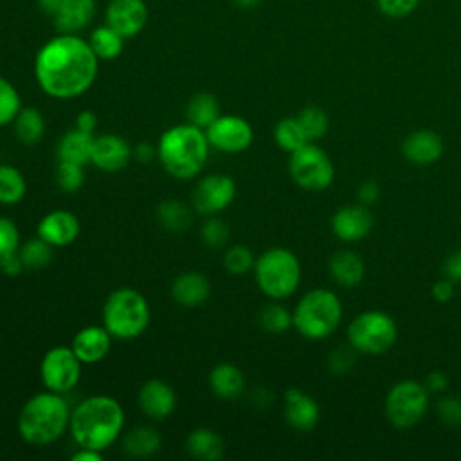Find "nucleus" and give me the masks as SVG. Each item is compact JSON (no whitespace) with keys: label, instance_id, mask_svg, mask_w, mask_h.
<instances>
[{"label":"nucleus","instance_id":"nucleus-1","mask_svg":"<svg viewBox=\"0 0 461 461\" xmlns=\"http://www.w3.org/2000/svg\"><path fill=\"white\" fill-rule=\"evenodd\" d=\"M99 58L88 40L61 34L45 41L34 58V76L40 88L54 99L83 95L95 81Z\"/></svg>","mask_w":461,"mask_h":461},{"label":"nucleus","instance_id":"nucleus-2","mask_svg":"<svg viewBox=\"0 0 461 461\" xmlns=\"http://www.w3.org/2000/svg\"><path fill=\"white\" fill-rule=\"evenodd\" d=\"M124 427L122 405L108 394H94L81 400L70 414V434L77 447L106 450L112 447Z\"/></svg>","mask_w":461,"mask_h":461},{"label":"nucleus","instance_id":"nucleus-3","mask_svg":"<svg viewBox=\"0 0 461 461\" xmlns=\"http://www.w3.org/2000/svg\"><path fill=\"white\" fill-rule=\"evenodd\" d=\"M209 139L205 130L185 122L167 128L157 142V158L166 173L178 180L194 178L209 157Z\"/></svg>","mask_w":461,"mask_h":461},{"label":"nucleus","instance_id":"nucleus-4","mask_svg":"<svg viewBox=\"0 0 461 461\" xmlns=\"http://www.w3.org/2000/svg\"><path fill=\"white\" fill-rule=\"evenodd\" d=\"M70 407L63 394L43 391L31 396L18 414V434L32 447L58 441L70 425Z\"/></svg>","mask_w":461,"mask_h":461},{"label":"nucleus","instance_id":"nucleus-5","mask_svg":"<svg viewBox=\"0 0 461 461\" xmlns=\"http://www.w3.org/2000/svg\"><path fill=\"white\" fill-rule=\"evenodd\" d=\"M151 319L146 297L135 288L113 290L103 306V326L113 339L131 340L144 333Z\"/></svg>","mask_w":461,"mask_h":461},{"label":"nucleus","instance_id":"nucleus-6","mask_svg":"<svg viewBox=\"0 0 461 461\" xmlns=\"http://www.w3.org/2000/svg\"><path fill=\"white\" fill-rule=\"evenodd\" d=\"M294 328L310 340L330 337L340 324L342 304L337 294L326 288L306 292L292 312Z\"/></svg>","mask_w":461,"mask_h":461},{"label":"nucleus","instance_id":"nucleus-7","mask_svg":"<svg viewBox=\"0 0 461 461\" xmlns=\"http://www.w3.org/2000/svg\"><path fill=\"white\" fill-rule=\"evenodd\" d=\"M254 276L259 290L267 297L279 301L297 290L301 283V263L292 250L272 247L256 258Z\"/></svg>","mask_w":461,"mask_h":461},{"label":"nucleus","instance_id":"nucleus-8","mask_svg":"<svg viewBox=\"0 0 461 461\" xmlns=\"http://www.w3.org/2000/svg\"><path fill=\"white\" fill-rule=\"evenodd\" d=\"M396 322L380 310L362 312L348 326L349 346L366 355L385 353L396 342Z\"/></svg>","mask_w":461,"mask_h":461},{"label":"nucleus","instance_id":"nucleus-9","mask_svg":"<svg viewBox=\"0 0 461 461\" xmlns=\"http://www.w3.org/2000/svg\"><path fill=\"white\" fill-rule=\"evenodd\" d=\"M429 409V389L416 380H400L385 396V416L398 429L416 425Z\"/></svg>","mask_w":461,"mask_h":461},{"label":"nucleus","instance_id":"nucleus-10","mask_svg":"<svg viewBox=\"0 0 461 461\" xmlns=\"http://www.w3.org/2000/svg\"><path fill=\"white\" fill-rule=\"evenodd\" d=\"M288 171L292 180L306 191H324L335 176V167L324 149L308 142L290 153Z\"/></svg>","mask_w":461,"mask_h":461},{"label":"nucleus","instance_id":"nucleus-11","mask_svg":"<svg viewBox=\"0 0 461 461\" xmlns=\"http://www.w3.org/2000/svg\"><path fill=\"white\" fill-rule=\"evenodd\" d=\"M81 369L83 362L76 357L70 346H54L41 358L40 376L45 389L67 394L79 384Z\"/></svg>","mask_w":461,"mask_h":461},{"label":"nucleus","instance_id":"nucleus-12","mask_svg":"<svg viewBox=\"0 0 461 461\" xmlns=\"http://www.w3.org/2000/svg\"><path fill=\"white\" fill-rule=\"evenodd\" d=\"M236 196V182L223 173L202 176L193 189V207L196 212L214 216L227 209Z\"/></svg>","mask_w":461,"mask_h":461},{"label":"nucleus","instance_id":"nucleus-13","mask_svg":"<svg viewBox=\"0 0 461 461\" xmlns=\"http://www.w3.org/2000/svg\"><path fill=\"white\" fill-rule=\"evenodd\" d=\"M211 148L225 153L245 151L254 139L250 122L234 113H220L218 119L205 130Z\"/></svg>","mask_w":461,"mask_h":461},{"label":"nucleus","instance_id":"nucleus-14","mask_svg":"<svg viewBox=\"0 0 461 461\" xmlns=\"http://www.w3.org/2000/svg\"><path fill=\"white\" fill-rule=\"evenodd\" d=\"M148 16L149 11L144 0H110L104 11V23L121 36L133 38L144 29Z\"/></svg>","mask_w":461,"mask_h":461},{"label":"nucleus","instance_id":"nucleus-15","mask_svg":"<svg viewBox=\"0 0 461 461\" xmlns=\"http://www.w3.org/2000/svg\"><path fill=\"white\" fill-rule=\"evenodd\" d=\"M131 155H133V149L130 148L126 139L115 133H104V135L94 137L90 162L101 171L117 173L128 166Z\"/></svg>","mask_w":461,"mask_h":461},{"label":"nucleus","instance_id":"nucleus-16","mask_svg":"<svg viewBox=\"0 0 461 461\" xmlns=\"http://www.w3.org/2000/svg\"><path fill=\"white\" fill-rule=\"evenodd\" d=\"M38 236L52 247H67L79 236V220L67 209H54L38 221Z\"/></svg>","mask_w":461,"mask_h":461},{"label":"nucleus","instance_id":"nucleus-17","mask_svg":"<svg viewBox=\"0 0 461 461\" xmlns=\"http://www.w3.org/2000/svg\"><path fill=\"white\" fill-rule=\"evenodd\" d=\"M373 227V214L371 211L362 205H346L340 207L331 216V230L342 241H358L369 234Z\"/></svg>","mask_w":461,"mask_h":461},{"label":"nucleus","instance_id":"nucleus-18","mask_svg":"<svg viewBox=\"0 0 461 461\" xmlns=\"http://www.w3.org/2000/svg\"><path fill=\"white\" fill-rule=\"evenodd\" d=\"M139 407L153 420H166L176 405V394L169 384L158 378H151L139 389Z\"/></svg>","mask_w":461,"mask_h":461},{"label":"nucleus","instance_id":"nucleus-19","mask_svg":"<svg viewBox=\"0 0 461 461\" xmlns=\"http://www.w3.org/2000/svg\"><path fill=\"white\" fill-rule=\"evenodd\" d=\"M285 418L292 429L308 432L319 421V405L303 389L288 387L285 391Z\"/></svg>","mask_w":461,"mask_h":461},{"label":"nucleus","instance_id":"nucleus-20","mask_svg":"<svg viewBox=\"0 0 461 461\" xmlns=\"http://www.w3.org/2000/svg\"><path fill=\"white\" fill-rule=\"evenodd\" d=\"M112 339L104 326H85L74 335L70 348L83 364H97L108 355Z\"/></svg>","mask_w":461,"mask_h":461},{"label":"nucleus","instance_id":"nucleus-21","mask_svg":"<svg viewBox=\"0 0 461 461\" xmlns=\"http://www.w3.org/2000/svg\"><path fill=\"white\" fill-rule=\"evenodd\" d=\"M402 151L411 164L429 166L439 160L443 153V140L432 130H414L403 139Z\"/></svg>","mask_w":461,"mask_h":461},{"label":"nucleus","instance_id":"nucleus-22","mask_svg":"<svg viewBox=\"0 0 461 461\" xmlns=\"http://www.w3.org/2000/svg\"><path fill=\"white\" fill-rule=\"evenodd\" d=\"M95 14V0H63L52 22L61 34H77L90 25Z\"/></svg>","mask_w":461,"mask_h":461},{"label":"nucleus","instance_id":"nucleus-23","mask_svg":"<svg viewBox=\"0 0 461 461\" xmlns=\"http://www.w3.org/2000/svg\"><path fill=\"white\" fill-rule=\"evenodd\" d=\"M211 295V283L202 272H184L171 285V297L185 308H196Z\"/></svg>","mask_w":461,"mask_h":461},{"label":"nucleus","instance_id":"nucleus-24","mask_svg":"<svg viewBox=\"0 0 461 461\" xmlns=\"http://www.w3.org/2000/svg\"><path fill=\"white\" fill-rule=\"evenodd\" d=\"M328 272L331 279L346 288L357 286L364 279V261L362 258L353 250H337L333 256H330L328 261Z\"/></svg>","mask_w":461,"mask_h":461},{"label":"nucleus","instance_id":"nucleus-25","mask_svg":"<svg viewBox=\"0 0 461 461\" xmlns=\"http://www.w3.org/2000/svg\"><path fill=\"white\" fill-rule=\"evenodd\" d=\"M209 387L218 398L232 400L243 393L245 376L234 364L220 362L209 373Z\"/></svg>","mask_w":461,"mask_h":461},{"label":"nucleus","instance_id":"nucleus-26","mask_svg":"<svg viewBox=\"0 0 461 461\" xmlns=\"http://www.w3.org/2000/svg\"><path fill=\"white\" fill-rule=\"evenodd\" d=\"M92 148H94V133H86L79 128L68 130L65 135H61L58 142V160L76 162V164H88L92 158Z\"/></svg>","mask_w":461,"mask_h":461},{"label":"nucleus","instance_id":"nucleus-27","mask_svg":"<svg viewBox=\"0 0 461 461\" xmlns=\"http://www.w3.org/2000/svg\"><path fill=\"white\" fill-rule=\"evenodd\" d=\"M185 448L191 457L200 461H216L223 456L221 438L207 427L191 430L185 439Z\"/></svg>","mask_w":461,"mask_h":461},{"label":"nucleus","instance_id":"nucleus-28","mask_svg":"<svg viewBox=\"0 0 461 461\" xmlns=\"http://www.w3.org/2000/svg\"><path fill=\"white\" fill-rule=\"evenodd\" d=\"M160 445V434L149 425L135 427L122 438V450L131 457H149L158 452Z\"/></svg>","mask_w":461,"mask_h":461},{"label":"nucleus","instance_id":"nucleus-29","mask_svg":"<svg viewBox=\"0 0 461 461\" xmlns=\"http://www.w3.org/2000/svg\"><path fill=\"white\" fill-rule=\"evenodd\" d=\"M220 115V103L214 94L211 92H198L194 94L185 108L187 122L207 130Z\"/></svg>","mask_w":461,"mask_h":461},{"label":"nucleus","instance_id":"nucleus-30","mask_svg":"<svg viewBox=\"0 0 461 461\" xmlns=\"http://www.w3.org/2000/svg\"><path fill=\"white\" fill-rule=\"evenodd\" d=\"M13 124H14L16 139L25 146L38 144L45 133V119L41 112L32 106H27V108L22 106Z\"/></svg>","mask_w":461,"mask_h":461},{"label":"nucleus","instance_id":"nucleus-31","mask_svg":"<svg viewBox=\"0 0 461 461\" xmlns=\"http://www.w3.org/2000/svg\"><path fill=\"white\" fill-rule=\"evenodd\" d=\"M124 36H121L115 29H112L108 23L104 25H99L95 27L92 32H90V38H88V43L94 50V54L101 59H115L122 49H124Z\"/></svg>","mask_w":461,"mask_h":461},{"label":"nucleus","instance_id":"nucleus-32","mask_svg":"<svg viewBox=\"0 0 461 461\" xmlns=\"http://www.w3.org/2000/svg\"><path fill=\"white\" fill-rule=\"evenodd\" d=\"M27 182L22 171L11 164H0V203L14 205L23 200Z\"/></svg>","mask_w":461,"mask_h":461},{"label":"nucleus","instance_id":"nucleus-33","mask_svg":"<svg viewBox=\"0 0 461 461\" xmlns=\"http://www.w3.org/2000/svg\"><path fill=\"white\" fill-rule=\"evenodd\" d=\"M274 139H276V144L288 153H294L310 142L297 117L281 119L274 128Z\"/></svg>","mask_w":461,"mask_h":461},{"label":"nucleus","instance_id":"nucleus-34","mask_svg":"<svg viewBox=\"0 0 461 461\" xmlns=\"http://www.w3.org/2000/svg\"><path fill=\"white\" fill-rule=\"evenodd\" d=\"M157 220L167 230H185L191 223V211L180 200H164L157 207Z\"/></svg>","mask_w":461,"mask_h":461},{"label":"nucleus","instance_id":"nucleus-35","mask_svg":"<svg viewBox=\"0 0 461 461\" xmlns=\"http://www.w3.org/2000/svg\"><path fill=\"white\" fill-rule=\"evenodd\" d=\"M52 249H54L52 245H49L45 240H41L38 236V238H32V240H27L25 243H22L18 256H20L23 268L36 270V268L47 267L52 261Z\"/></svg>","mask_w":461,"mask_h":461},{"label":"nucleus","instance_id":"nucleus-36","mask_svg":"<svg viewBox=\"0 0 461 461\" xmlns=\"http://www.w3.org/2000/svg\"><path fill=\"white\" fill-rule=\"evenodd\" d=\"M259 326L274 335L285 333L290 326H294L292 313L279 303H268L259 312Z\"/></svg>","mask_w":461,"mask_h":461},{"label":"nucleus","instance_id":"nucleus-37","mask_svg":"<svg viewBox=\"0 0 461 461\" xmlns=\"http://www.w3.org/2000/svg\"><path fill=\"white\" fill-rule=\"evenodd\" d=\"M295 117L301 122L310 142L324 137L330 128V117L321 106H306Z\"/></svg>","mask_w":461,"mask_h":461},{"label":"nucleus","instance_id":"nucleus-38","mask_svg":"<svg viewBox=\"0 0 461 461\" xmlns=\"http://www.w3.org/2000/svg\"><path fill=\"white\" fill-rule=\"evenodd\" d=\"M20 232L13 220L0 216V270L18 256Z\"/></svg>","mask_w":461,"mask_h":461},{"label":"nucleus","instance_id":"nucleus-39","mask_svg":"<svg viewBox=\"0 0 461 461\" xmlns=\"http://www.w3.org/2000/svg\"><path fill=\"white\" fill-rule=\"evenodd\" d=\"M22 110V97L16 86L0 76V126H5L14 121Z\"/></svg>","mask_w":461,"mask_h":461},{"label":"nucleus","instance_id":"nucleus-40","mask_svg":"<svg viewBox=\"0 0 461 461\" xmlns=\"http://www.w3.org/2000/svg\"><path fill=\"white\" fill-rule=\"evenodd\" d=\"M254 263H256V258L252 250L245 245H232L223 254V267L227 268V272L234 276L249 274L250 270H254Z\"/></svg>","mask_w":461,"mask_h":461},{"label":"nucleus","instance_id":"nucleus-41","mask_svg":"<svg viewBox=\"0 0 461 461\" xmlns=\"http://www.w3.org/2000/svg\"><path fill=\"white\" fill-rule=\"evenodd\" d=\"M56 182L61 191L65 193H76L83 187L85 182V173L83 166L76 162H67V160H58V169H56Z\"/></svg>","mask_w":461,"mask_h":461},{"label":"nucleus","instance_id":"nucleus-42","mask_svg":"<svg viewBox=\"0 0 461 461\" xmlns=\"http://www.w3.org/2000/svg\"><path fill=\"white\" fill-rule=\"evenodd\" d=\"M200 234H202V241H203L207 247H211V249H220V247L227 245L230 232H229V225H227L223 220H220V218H216V216H211V218L203 223Z\"/></svg>","mask_w":461,"mask_h":461},{"label":"nucleus","instance_id":"nucleus-43","mask_svg":"<svg viewBox=\"0 0 461 461\" xmlns=\"http://www.w3.org/2000/svg\"><path fill=\"white\" fill-rule=\"evenodd\" d=\"M438 418L450 427H461V400L456 396H445L436 405Z\"/></svg>","mask_w":461,"mask_h":461},{"label":"nucleus","instance_id":"nucleus-44","mask_svg":"<svg viewBox=\"0 0 461 461\" xmlns=\"http://www.w3.org/2000/svg\"><path fill=\"white\" fill-rule=\"evenodd\" d=\"M353 351H357L353 346L346 348V346H339L335 348L330 357H328V367L331 373L335 375H346L349 373L351 366L355 364V355Z\"/></svg>","mask_w":461,"mask_h":461},{"label":"nucleus","instance_id":"nucleus-45","mask_svg":"<svg viewBox=\"0 0 461 461\" xmlns=\"http://www.w3.org/2000/svg\"><path fill=\"white\" fill-rule=\"evenodd\" d=\"M420 0H376L378 9L391 18H402L414 11Z\"/></svg>","mask_w":461,"mask_h":461},{"label":"nucleus","instance_id":"nucleus-46","mask_svg":"<svg viewBox=\"0 0 461 461\" xmlns=\"http://www.w3.org/2000/svg\"><path fill=\"white\" fill-rule=\"evenodd\" d=\"M443 274L454 283L461 281V249L452 252L443 263Z\"/></svg>","mask_w":461,"mask_h":461},{"label":"nucleus","instance_id":"nucleus-47","mask_svg":"<svg viewBox=\"0 0 461 461\" xmlns=\"http://www.w3.org/2000/svg\"><path fill=\"white\" fill-rule=\"evenodd\" d=\"M378 196H380V187H378L376 182H364V184H360L358 189H357L358 203H362V205H366V207L371 205V203H375V202L378 200Z\"/></svg>","mask_w":461,"mask_h":461},{"label":"nucleus","instance_id":"nucleus-48","mask_svg":"<svg viewBox=\"0 0 461 461\" xmlns=\"http://www.w3.org/2000/svg\"><path fill=\"white\" fill-rule=\"evenodd\" d=\"M452 295H454V281H450L448 277H443L432 285V297L438 303H448Z\"/></svg>","mask_w":461,"mask_h":461},{"label":"nucleus","instance_id":"nucleus-49","mask_svg":"<svg viewBox=\"0 0 461 461\" xmlns=\"http://www.w3.org/2000/svg\"><path fill=\"white\" fill-rule=\"evenodd\" d=\"M74 126L86 131V133H94L95 126H97V117L92 110H83L76 115V121H74Z\"/></svg>","mask_w":461,"mask_h":461},{"label":"nucleus","instance_id":"nucleus-50","mask_svg":"<svg viewBox=\"0 0 461 461\" xmlns=\"http://www.w3.org/2000/svg\"><path fill=\"white\" fill-rule=\"evenodd\" d=\"M447 385H448V378L443 371H432L427 375L425 387L429 389V393H441L447 389Z\"/></svg>","mask_w":461,"mask_h":461},{"label":"nucleus","instance_id":"nucleus-51","mask_svg":"<svg viewBox=\"0 0 461 461\" xmlns=\"http://www.w3.org/2000/svg\"><path fill=\"white\" fill-rule=\"evenodd\" d=\"M101 459H103L101 450H94V448H86V447H81L72 456V461H101Z\"/></svg>","mask_w":461,"mask_h":461},{"label":"nucleus","instance_id":"nucleus-52","mask_svg":"<svg viewBox=\"0 0 461 461\" xmlns=\"http://www.w3.org/2000/svg\"><path fill=\"white\" fill-rule=\"evenodd\" d=\"M133 155H135V158H139L140 162H148V160L153 158V155H157V148H153V146L148 144V142H140V144H137V148L133 149Z\"/></svg>","mask_w":461,"mask_h":461},{"label":"nucleus","instance_id":"nucleus-53","mask_svg":"<svg viewBox=\"0 0 461 461\" xmlns=\"http://www.w3.org/2000/svg\"><path fill=\"white\" fill-rule=\"evenodd\" d=\"M63 0H36L40 11L50 18H54V14L58 13V9L61 7Z\"/></svg>","mask_w":461,"mask_h":461},{"label":"nucleus","instance_id":"nucleus-54","mask_svg":"<svg viewBox=\"0 0 461 461\" xmlns=\"http://www.w3.org/2000/svg\"><path fill=\"white\" fill-rule=\"evenodd\" d=\"M236 7L240 9H254L256 5L261 4V0H230Z\"/></svg>","mask_w":461,"mask_h":461}]
</instances>
